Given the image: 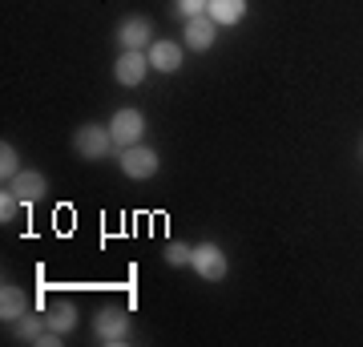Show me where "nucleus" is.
Segmentation results:
<instances>
[{
  "instance_id": "obj_1",
  "label": "nucleus",
  "mask_w": 363,
  "mask_h": 347,
  "mask_svg": "<svg viewBox=\"0 0 363 347\" xmlns=\"http://www.w3.org/2000/svg\"><path fill=\"white\" fill-rule=\"evenodd\" d=\"M93 335L105 347H121L133 339V323L121 307H97V315H93Z\"/></svg>"
},
{
  "instance_id": "obj_2",
  "label": "nucleus",
  "mask_w": 363,
  "mask_h": 347,
  "mask_svg": "<svg viewBox=\"0 0 363 347\" xmlns=\"http://www.w3.org/2000/svg\"><path fill=\"white\" fill-rule=\"evenodd\" d=\"M73 150H77L85 162H101V158L113 154L117 145H113V133H109V126L85 121L81 129H73Z\"/></svg>"
},
{
  "instance_id": "obj_3",
  "label": "nucleus",
  "mask_w": 363,
  "mask_h": 347,
  "mask_svg": "<svg viewBox=\"0 0 363 347\" xmlns=\"http://www.w3.org/2000/svg\"><path fill=\"white\" fill-rule=\"evenodd\" d=\"M109 133H113L117 154L130 150V145H138L145 138V114L142 109H117L113 121H109Z\"/></svg>"
},
{
  "instance_id": "obj_4",
  "label": "nucleus",
  "mask_w": 363,
  "mask_h": 347,
  "mask_svg": "<svg viewBox=\"0 0 363 347\" xmlns=\"http://www.w3.org/2000/svg\"><path fill=\"white\" fill-rule=\"evenodd\" d=\"M190 267L198 270V279H206V283H222V279H226V270H230V263H226V255H222L218 243H198L194 255H190Z\"/></svg>"
},
{
  "instance_id": "obj_5",
  "label": "nucleus",
  "mask_w": 363,
  "mask_h": 347,
  "mask_svg": "<svg viewBox=\"0 0 363 347\" xmlns=\"http://www.w3.org/2000/svg\"><path fill=\"white\" fill-rule=\"evenodd\" d=\"M157 166H162V158H157V150H150V145H130V150H121V174L133 182H145L154 178Z\"/></svg>"
},
{
  "instance_id": "obj_6",
  "label": "nucleus",
  "mask_w": 363,
  "mask_h": 347,
  "mask_svg": "<svg viewBox=\"0 0 363 347\" xmlns=\"http://www.w3.org/2000/svg\"><path fill=\"white\" fill-rule=\"evenodd\" d=\"M150 69H154V65H150V57H145L142 49H121V57H117V65H113V77H117V85L133 89V85L145 81Z\"/></svg>"
},
{
  "instance_id": "obj_7",
  "label": "nucleus",
  "mask_w": 363,
  "mask_h": 347,
  "mask_svg": "<svg viewBox=\"0 0 363 347\" xmlns=\"http://www.w3.org/2000/svg\"><path fill=\"white\" fill-rule=\"evenodd\" d=\"M117 45L121 49H150L154 45V21L150 16H125L121 25H117Z\"/></svg>"
},
{
  "instance_id": "obj_8",
  "label": "nucleus",
  "mask_w": 363,
  "mask_h": 347,
  "mask_svg": "<svg viewBox=\"0 0 363 347\" xmlns=\"http://www.w3.org/2000/svg\"><path fill=\"white\" fill-rule=\"evenodd\" d=\"M9 190L21 198V206H33V202H40L45 194H49V178L40 174V170H21L13 182H4Z\"/></svg>"
},
{
  "instance_id": "obj_9",
  "label": "nucleus",
  "mask_w": 363,
  "mask_h": 347,
  "mask_svg": "<svg viewBox=\"0 0 363 347\" xmlns=\"http://www.w3.org/2000/svg\"><path fill=\"white\" fill-rule=\"evenodd\" d=\"M214 40H218V25H214L206 13H202V16H190V21H186V49L206 53Z\"/></svg>"
},
{
  "instance_id": "obj_10",
  "label": "nucleus",
  "mask_w": 363,
  "mask_h": 347,
  "mask_svg": "<svg viewBox=\"0 0 363 347\" xmlns=\"http://www.w3.org/2000/svg\"><path fill=\"white\" fill-rule=\"evenodd\" d=\"M150 65H154L157 73H178L182 69V45L178 40H154L150 49H145Z\"/></svg>"
},
{
  "instance_id": "obj_11",
  "label": "nucleus",
  "mask_w": 363,
  "mask_h": 347,
  "mask_svg": "<svg viewBox=\"0 0 363 347\" xmlns=\"http://www.w3.org/2000/svg\"><path fill=\"white\" fill-rule=\"evenodd\" d=\"M21 315H28V295L16 283L0 287V323H16Z\"/></svg>"
},
{
  "instance_id": "obj_12",
  "label": "nucleus",
  "mask_w": 363,
  "mask_h": 347,
  "mask_svg": "<svg viewBox=\"0 0 363 347\" xmlns=\"http://www.w3.org/2000/svg\"><path fill=\"white\" fill-rule=\"evenodd\" d=\"M77 307L69 303V299H57V303H49L45 307V323H49L52 331H61V335H69V331H77Z\"/></svg>"
},
{
  "instance_id": "obj_13",
  "label": "nucleus",
  "mask_w": 363,
  "mask_h": 347,
  "mask_svg": "<svg viewBox=\"0 0 363 347\" xmlns=\"http://www.w3.org/2000/svg\"><path fill=\"white\" fill-rule=\"evenodd\" d=\"M206 16H210L218 28H234L242 16H247V0H210Z\"/></svg>"
},
{
  "instance_id": "obj_14",
  "label": "nucleus",
  "mask_w": 363,
  "mask_h": 347,
  "mask_svg": "<svg viewBox=\"0 0 363 347\" xmlns=\"http://www.w3.org/2000/svg\"><path fill=\"white\" fill-rule=\"evenodd\" d=\"M45 315H21V319L13 323V335L21 339V343H40V335H45Z\"/></svg>"
},
{
  "instance_id": "obj_15",
  "label": "nucleus",
  "mask_w": 363,
  "mask_h": 347,
  "mask_svg": "<svg viewBox=\"0 0 363 347\" xmlns=\"http://www.w3.org/2000/svg\"><path fill=\"white\" fill-rule=\"evenodd\" d=\"M16 174H21V154H16V145H0V178L4 182H13Z\"/></svg>"
},
{
  "instance_id": "obj_16",
  "label": "nucleus",
  "mask_w": 363,
  "mask_h": 347,
  "mask_svg": "<svg viewBox=\"0 0 363 347\" xmlns=\"http://www.w3.org/2000/svg\"><path fill=\"white\" fill-rule=\"evenodd\" d=\"M190 255H194V246L190 243H169L166 246V263L169 267H190Z\"/></svg>"
},
{
  "instance_id": "obj_17",
  "label": "nucleus",
  "mask_w": 363,
  "mask_h": 347,
  "mask_svg": "<svg viewBox=\"0 0 363 347\" xmlns=\"http://www.w3.org/2000/svg\"><path fill=\"white\" fill-rule=\"evenodd\" d=\"M210 9V0H174V13L182 16V21H190V16H202Z\"/></svg>"
},
{
  "instance_id": "obj_18",
  "label": "nucleus",
  "mask_w": 363,
  "mask_h": 347,
  "mask_svg": "<svg viewBox=\"0 0 363 347\" xmlns=\"http://www.w3.org/2000/svg\"><path fill=\"white\" fill-rule=\"evenodd\" d=\"M16 210H21V198H16V194L9 190V186H4V194H0V222L9 226V222L16 219Z\"/></svg>"
}]
</instances>
